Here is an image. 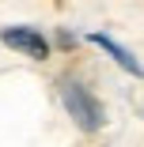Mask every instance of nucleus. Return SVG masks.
I'll list each match as a JSON object with an SVG mask.
<instances>
[{
    "instance_id": "obj_1",
    "label": "nucleus",
    "mask_w": 144,
    "mask_h": 147,
    "mask_svg": "<svg viewBox=\"0 0 144 147\" xmlns=\"http://www.w3.org/2000/svg\"><path fill=\"white\" fill-rule=\"evenodd\" d=\"M57 91H61L65 113L76 121L80 132H99V128L106 125V109H102V102H99V98H95L76 76H65L61 83H57Z\"/></svg>"
},
{
    "instance_id": "obj_2",
    "label": "nucleus",
    "mask_w": 144,
    "mask_h": 147,
    "mask_svg": "<svg viewBox=\"0 0 144 147\" xmlns=\"http://www.w3.org/2000/svg\"><path fill=\"white\" fill-rule=\"evenodd\" d=\"M0 42L8 49H15V53H23V57H31V61H46L49 57V42L34 26H4V30H0Z\"/></svg>"
},
{
    "instance_id": "obj_3",
    "label": "nucleus",
    "mask_w": 144,
    "mask_h": 147,
    "mask_svg": "<svg viewBox=\"0 0 144 147\" xmlns=\"http://www.w3.org/2000/svg\"><path fill=\"white\" fill-rule=\"evenodd\" d=\"M87 42H91V45H99V49H106V53H110V57H114V61H118V64H121V68H125L129 76H144V64L136 61V57H133V53H129L125 45H118L114 38H106V34L91 30V34H87Z\"/></svg>"
}]
</instances>
